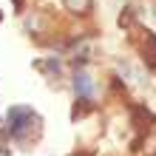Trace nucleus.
Returning a JSON list of instances; mask_svg holds the SVG:
<instances>
[{"mask_svg":"<svg viewBox=\"0 0 156 156\" xmlns=\"http://www.w3.org/2000/svg\"><path fill=\"white\" fill-rule=\"evenodd\" d=\"M31 119H34V116H31L29 111H23V108L12 111V122H14V125H12V133H14V136H23L26 131H29V125H26V122H31Z\"/></svg>","mask_w":156,"mask_h":156,"instance_id":"obj_1","label":"nucleus"},{"mask_svg":"<svg viewBox=\"0 0 156 156\" xmlns=\"http://www.w3.org/2000/svg\"><path fill=\"white\" fill-rule=\"evenodd\" d=\"M74 88L80 91L82 97H94V82H91V77H88V74H77Z\"/></svg>","mask_w":156,"mask_h":156,"instance_id":"obj_2","label":"nucleus"}]
</instances>
